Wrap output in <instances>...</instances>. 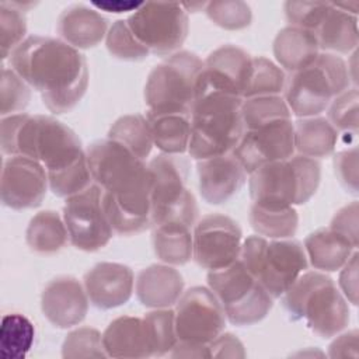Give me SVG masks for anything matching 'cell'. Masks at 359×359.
Listing matches in <instances>:
<instances>
[{
  "mask_svg": "<svg viewBox=\"0 0 359 359\" xmlns=\"http://www.w3.org/2000/svg\"><path fill=\"white\" fill-rule=\"evenodd\" d=\"M86 156L114 231L133 236L151 227V172L144 160L111 139L91 143Z\"/></svg>",
  "mask_w": 359,
  "mask_h": 359,
  "instance_id": "cell-1",
  "label": "cell"
},
{
  "mask_svg": "<svg viewBox=\"0 0 359 359\" xmlns=\"http://www.w3.org/2000/svg\"><path fill=\"white\" fill-rule=\"evenodd\" d=\"M11 69L34 90L50 112L72 111L86 94V57L62 39L31 35L10 55Z\"/></svg>",
  "mask_w": 359,
  "mask_h": 359,
  "instance_id": "cell-2",
  "label": "cell"
},
{
  "mask_svg": "<svg viewBox=\"0 0 359 359\" xmlns=\"http://www.w3.org/2000/svg\"><path fill=\"white\" fill-rule=\"evenodd\" d=\"M0 143L4 154L39 161L48 177L60 174L87 158L77 135L63 122L46 115L3 116Z\"/></svg>",
  "mask_w": 359,
  "mask_h": 359,
  "instance_id": "cell-3",
  "label": "cell"
},
{
  "mask_svg": "<svg viewBox=\"0 0 359 359\" xmlns=\"http://www.w3.org/2000/svg\"><path fill=\"white\" fill-rule=\"evenodd\" d=\"M243 98L222 93H201L191 108L188 153L195 160L229 154L244 133Z\"/></svg>",
  "mask_w": 359,
  "mask_h": 359,
  "instance_id": "cell-4",
  "label": "cell"
},
{
  "mask_svg": "<svg viewBox=\"0 0 359 359\" xmlns=\"http://www.w3.org/2000/svg\"><path fill=\"white\" fill-rule=\"evenodd\" d=\"M283 307L293 321L304 320L321 338H332L349 324L348 300L323 272H303L283 293Z\"/></svg>",
  "mask_w": 359,
  "mask_h": 359,
  "instance_id": "cell-5",
  "label": "cell"
},
{
  "mask_svg": "<svg viewBox=\"0 0 359 359\" xmlns=\"http://www.w3.org/2000/svg\"><path fill=\"white\" fill-rule=\"evenodd\" d=\"M321 178L318 160L302 154L261 165L250 174V196L254 205L285 209L306 203Z\"/></svg>",
  "mask_w": 359,
  "mask_h": 359,
  "instance_id": "cell-6",
  "label": "cell"
},
{
  "mask_svg": "<svg viewBox=\"0 0 359 359\" xmlns=\"http://www.w3.org/2000/svg\"><path fill=\"white\" fill-rule=\"evenodd\" d=\"M238 259L273 299L282 297L309 265L300 241L268 240L262 236L247 237L241 244Z\"/></svg>",
  "mask_w": 359,
  "mask_h": 359,
  "instance_id": "cell-7",
  "label": "cell"
},
{
  "mask_svg": "<svg viewBox=\"0 0 359 359\" xmlns=\"http://www.w3.org/2000/svg\"><path fill=\"white\" fill-rule=\"evenodd\" d=\"M349 81V67L344 59L334 53H318L311 65L290 73L283 100L299 118L318 116L337 95L348 90Z\"/></svg>",
  "mask_w": 359,
  "mask_h": 359,
  "instance_id": "cell-8",
  "label": "cell"
},
{
  "mask_svg": "<svg viewBox=\"0 0 359 359\" xmlns=\"http://www.w3.org/2000/svg\"><path fill=\"white\" fill-rule=\"evenodd\" d=\"M147 167L151 172V227L164 222H181L192 227L198 205L187 188L188 160L180 154L161 153Z\"/></svg>",
  "mask_w": 359,
  "mask_h": 359,
  "instance_id": "cell-9",
  "label": "cell"
},
{
  "mask_svg": "<svg viewBox=\"0 0 359 359\" xmlns=\"http://www.w3.org/2000/svg\"><path fill=\"white\" fill-rule=\"evenodd\" d=\"M203 60L195 53L180 50L154 66L144 86L147 111L189 112L195 101L198 77Z\"/></svg>",
  "mask_w": 359,
  "mask_h": 359,
  "instance_id": "cell-10",
  "label": "cell"
},
{
  "mask_svg": "<svg viewBox=\"0 0 359 359\" xmlns=\"http://www.w3.org/2000/svg\"><path fill=\"white\" fill-rule=\"evenodd\" d=\"M126 22L136 39L160 56L175 53L188 35V14L181 3H143Z\"/></svg>",
  "mask_w": 359,
  "mask_h": 359,
  "instance_id": "cell-11",
  "label": "cell"
},
{
  "mask_svg": "<svg viewBox=\"0 0 359 359\" xmlns=\"http://www.w3.org/2000/svg\"><path fill=\"white\" fill-rule=\"evenodd\" d=\"M63 220L69 241L81 251L93 252L104 248L114 233L102 205V189L97 184L66 198Z\"/></svg>",
  "mask_w": 359,
  "mask_h": 359,
  "instance_id": "cell-12",
  "label": "cell"
},
{
  "mask_svg": "<svg viewBox=\"0 0 359 359\" xmlns=\"http://www.w3.org/2000/svg\"><path fill=\"white\" fill-rule=\"evenodd\" d=\"M174 323L180 342L208 345L223 332L226 314L209 287L194 286L175 303Z\"/></svg>",
  "mask_w": 359,
  "mask_h": 359,
  "instance_id": "cell-13",
  "label": "cell"
},
{
  "mask_svg": "<svg viewBox=\"0 0 359 359\" xmlns=\"http://www.w3.org/2000/svg\"><path fill=\"white\" fill-rule=\"evenodd\" d=\"M241 229L236 220L224 215H206L192 233V258L208 271L224 268L238 259L241 251Z\"/></svg>",
  "mask_w": 359,
  "mask_h": 359,
  "instance_id": "cell-14",
  "label": "cell"
},
{
  "mask_svg": "<svg viewBox=\"0 0 359 359\" xmlns=\"http://www.w3.org/2000/svg\"><path fill=\"white\" fill-rule=\"evenodd\" d=\"M231 154L247 174H251L264 164L292 157L294 154V128L292 119L244 129Z\"/></svg>",
  "mask_w": 359,
  "mask_h": 359,
  "instance_id": "cell-15",
  "label": "cell"
},
{
  "mask_svg": "<svg viewBox=\"0 0 359 359\" xmlns=\"http://www.w3.org/2000/svg\"><path fill=\"white\" fill-rule=\"evenodd\" d=\"M252 67V56L234 45L215 49L203 62L198 77L196 94L222 93L243 98Z\"/></svg>",
  "mask_w": 359,
  "mask_h": 359,
  "instance_id": "cell-16",
  "label": "cell"
},
{
  "mask_svg": "<svg viewBox=\"0 0 359 359\" xmlns=\"http://www.w3.org/2000/svg\"><path fill=\"white\" fill-rule=\"evenodd\" d=\"M49 187L45 167L25 156H11L3 164L1 202L15 210L36 208Z\"/></svg>",
  "mask_w": 359,
  "mask_h": 359,
  "instance_id": "cell-17",
  "label": "cell"
},
{
  "mask_svg": "<svg viewBox=\"0 0 359 359\" xmlns=\"http://www.w3.org/2000/svg\"><path fill=\"white\" fill-rule=\"evenodd\" d=\"M41 309L50 324L70 328L80 324L88 311L84 285L73 276H57L42 290Z\"/></svg>",
  "mask_w": 359,
  "mask_h": 359,
  "instance_id": "cell-18",
  "label": "cell"
},
{
  "mask_svg": "<svg viewBox=\"0 0 359 359\" xmlns=\"http://www.w3.org/2000/svg\"><path fill=\"white\" fill-rule=\"evenodd\" d=\"M133 272L118 262H100L84 275V289L93 306L109 310L125 304L133 292Z\"/></svg>",
  "mask_w": 359,
  "mask_h": 359,
  "instance_id": "cell-19",
  "label": "cell"
},
{
  "mask_svg": "<svg viewBox=\"0 0 359 359\" xmlns=\"http://www.w3.org/2000/svg\"><path fill=\"white\" fill-rule=\"evenodd\" d=\"M196 170L201 195L210 205H220L233 198L244 185L247 175L231 153L199 160Z\"/></svg>",
  "mask_w": 359,
  "mask_h": 359,
  "instance_id": "cell-20",
  "label": "cell"
},
{
  "mask_svg": "<svg viewBox=\"0 0 359 359\" xmlns=\"http://www.w3.org/2000/svg\"><path fill=\"white\" fill-rule=\"evenodd\" d=\"M182 293V275L170 265H150L142 269L136 278V294L146 307L170 309Z\"/></svg>",
  "mask_w": 359,
  "mask_h": 359,
  "instance_id": "cell-21",
  "label": "cell"
},
{
  "mask_svg": "<svg viewBox=\"0 0 359 359\" xmlns=\"http://www.w3.org/2000/svg\"><path fill=\"white\" fill-rule=\"evenodd\" d=\"M102 344L109 358H147L153 349L143 318L122 316L102 332Z\"/></svg>",
  "mask_w": 359,
  "mask_h": 359,
  "instance_id": "cell-22",
  "label": "cell"
},
{
  "mask_svg": "<svg viewBox=\"0 0 359 359\" xmlns=\"http://www.w3.org/2000/svg\"><path fill=\"white\" fill-rule=\"evenodd\" d=\"M57 32L76 49L97 46L108 32V21L98 11L86 6L66 8L57 18Z\"/></svg>",
  "mask_w": 359,
  "mask_h": 359,
  "instance_id": "cell-23",
  "label": "cell"
},
{
  "mask_svg": "<svg viewBox=\"0 0 359 359\" xmlns=\"http://www.w3.org/2000/svg\"><path fill=\"white\" fill-rule=\"evenodd\" d=\"M208 286L223 306V310L227 311L250 299L259 283L237 259L224 268L209 271Z\"/></svg>",
  "mask_w": 359,
  "mask_h": 359,
  "instance_id": "cell-24",
  "label": "cell"
},
{
  "mask_svg": "<svg viewBox=\"0 0 359 359\" xmlns=\"http://www.w3.org/2000/svg\"><path fill=\"white\" fill-rule=\"evenodd\" d=\"M303 247L311 266L323 272L341 269L356 251V247L349 240L330 227L310 233Z\"/></svg>",
  "mask_w": 359,
  "mask_h": 359,
  "instance_id": "cell-25",
  "label": "cell"
},
{
  "mask_svg": "<svg viewBox=\"0 0 359 359\" xmlns=\"http://www.w3.org/2000/svg\"><path fill=\"white\" fill-rule=\"evenodd\" d=\"M153 144L165 154L188 151L191 139V114L177 111H147Z\"/></svg>",
  "mask_w": 359,
  "mask_h": 359,
  "instance_id": "cell-26",
  "label": "cell"
},
{
  "mask_svg": "<svg viewBox=\"0 0 359 359\" xmlns=\"http://www.w3.org/2000/svg\"><path fill=\"white\" fill-rule=\"evenodd\" d=\"M318 50L317 36L313 31L292 25L280 29L273 41L276 62L290 73L311 65L317 59Z\"/></svg>",
  "mask_w": 359,
  "mask_h": 359,
  "instance_id": "cell-27",
  "label": "cell"
},
{
  "mask_svg": "<svg viewBox=\"0 0 359 359\" xmlns=\"http://www.w3.org/2000/svg\"><path fill=\"white\" fill-rule=\"evenodd\" d=\"M314 34L318 48L327 53H349L359 42L358 18L331 3V8Z\"/></svg>",
  "mask_w": 359,
  "mask_h": 359,
  "instance_id": "cell-28",
  "label": "cell"
},
{
  "mask_svg": "<svg viewBox=\"0 0 359 359\" xmlns=\"http://www.w3.org/2000/svg\"><path fill=\"white\" fill-rule=\"evenodd\" d=\"M294 128V150L299 154L321 158L330 156L338 140V130L330 123L327 118L310 116L300 118Z\"/></svg>",
  "mask_w": 359,
  "mask_h": 359,
  "instance_id": "cell-29",
  "label": "cell"
},
{
  "mask_svg": "<svg viewBox=\"0 0 359 359\" xmlns=\"http://www.w3.org/2000/svg\"><path fill=\"white\" fill-rule=\"evenodd\" d=\"M154 254L167 265H184L192 258L191 227L181 222H164L153 226Z\"/></svg>",
  "mask_w": 359,
  "mask_h": 359,
  "instance_id": "cell-30",
  "label": "cell"
},
{
  "mask_svg": "<svg viewBox=\"0 0 359 359\" xmlns=\"http://www.w3.org/2000/svg\"><path fill=\"white\" fill-rule=\"evenodd\" d=\"M25 238L32 251L38 254H53L66 245L69 233L65 220L57 212L42 210L29 220Z\"/></svg>",
  "mask_w": 359,
  "mask_h": 359,
  "instance_id": "cell-31",
  "label": "cell"
},
{
  "mask_svg": "<svg viewBox=\"0 0 359 359\" xmlns=\"http://www.w3.org/2000/svg\"><path fill=\"white\" fill-rule=\"evenodd\" d=\"M108 139L125 146L140 160L149 157L151 147L154 146L149 122L146 116L140 114L118 118L108 130Z\"/></svg>",
  "mask_w": 359,
  "mask_h": 359,
  "instance_id": "cell-32",
  "label": "cell"
},
{
  "mask_svg": "<svg viewBox=\"0 0 359 359\" xmlns=\"http://www.w3.org/2000/svg\"><path fill=\"white\" fill-rule=\"evenodd\" d=\"M248 219L258 236L272 240L292 238L299 224V216L293 206L285 209H266L252 203Z\"/></svg>",
  "mask_w": 359,
  "mask_h": 359,
  "instance_id": "cell-33",
  "label": "cell"
},
{
  "mask_svg": "<svg viewBox=\"0 0 359 359\" xmlns=\"http://www.w3.org/2000/svg\"><path fill=\"white\" fill-rule=\"evenodd\" d=\"M35 328L22 314L11 313L1 318L0 352L6 359H22L32 348Z\"/></svg>",
  "mask_w": 359,
  "mask_h": 359,
  "instance_id": "cell-34",
  "label": "cell"
},
{
  "mask_svg": "<svg viewBox=\"0 0 359 359\" xmlns=\"http://www.w3.org/2000/svg\"><path fill=\"white\" fill-rule=\"evenodd\" d=\"M244 129H254L273 122L290 121L292 112L280 95H264L245 98L241 102Z\"/></svg>",
  "mask_w": 359,
  "mask_h": 359,
  "instance_id": "cell-35",
  "label": "cell"
},
{
  "mask_svg": "<svg viewBox=\"0 0 359 359\" xmlns=\"http://www.w3.org/2000/svg\"><path fill=\"white\" fill-rule=\"evenodd\" d=\"M31 6L34 4L18 1L0 3V53L3 60L7 59L13 50L25 41V8Z\"/></svg>",
  "mask_w": 359,
  "mask_h": 359,
  "instance_id": "cell-36",
  "label": "cell"
},
{
  "mask_svg": "<svg viewBox=\"0 0 359 359\" xmlns=\"http://www.w3.org/2000/svg\"><path fill=\"white\" fill-rule=\"evenodd\" d=\"M285 72L264 56L252 57V67L243 100L264 95H280L286 86Z\"/></svg>",
  "mask_w": 359,
  "mask_h": 359,
  "instance_id": "cell-37",
  "label": "cell"
},
{
  "mask_svg": "<svg viewBox=\"0 0 359 359\" xmlns=\"http://www.w3.org/2000/svg\"><path fill=\"white\" fill-rule=\"evenodd\" d=\"M149 332L153 355L170 353L178 342L174 323V311L170 309H154L143 317Z\"/></svg>",
  "mask_w": 359,
  "mask_h": 359,
  "instance_id": "cell-38",
  "label": "cell"
},
{
  "mask_svg": "<svg viewBox=\"0 0 359 359\" xmlns=\"http://www.w3.org/2000/svg\"><path fill=\"white\" fill-rule=\"evenodd\" d=\"M62 356L65 359L105 358L102 334L93 327H80L70 331L63 341Z\"/></svg>",
  "mask_w": 359,
  "mask_h": 359,
  "instance_id": "cell-39",
  "label": "cell"
},
{
  "mask_svg": "<svg viewBox=\"0 0 359 359\" xmlns=\"http://www.w3.org/2000/svg\"><path fill=\"white\" fill-rule=\"evenodd\" d=\"M105 45L108 52L121 60H143L150 53L132 34L126 20H118L111 25L105 36Z\"/></svg>",
  "mask_w": 359,
  "mask_h": 359,
  "instance_id": "cell-40",
  "label": "cell"
},
{
  "mask_svg": "<svg viewBox=\"0 0 359 359\" xmlns=\"http://www.w3.org/2000/svg\"><path fill=\"white\" fill-rule=\"evenodd\" d=\"M31 100L29 86L11 69L3 66L0 79V114L1 116L21 114Z\"/></svg>",
  "mask_w": 359,
  "mask_h": 359,
  "instance_id": "cell-41",
  "label": "cell"
},
{
  "mask_svg": "<svg viewBox=\"0 0 359 359\" xmlns=\"http://www.w3.org/2000/svg\"><path fill=\"white\" fill-rule=\"evenodd\" d=\"M205 13L212 22L224 29H243L252 20L251 8L244 1H209Z\"/></svg>",
  "mask_w": 359,
  "mask_h": 359,
  "instance_id": "cell-42",
  "label": "cell"
},
{
  "mask_svg": "<svg viewBox=\"0 0 359 359\" xmlns=\"http://www.w3.org/2000/svg\"><path fill=\"white\" fill-rule=\"evenodd\" d=\"M330 1H286L285 14L292 27L316 32L328 10Z\"/></svg>",
  "mask_w": 359,
  "mask_h": 359,
  "instance_id": "cell-43",
  "label": "cell"
},
{
  "mask_svg": "<svg viewBox=\"0 0 359 359\" xmlns=\"http://www.w3.org/2000/svg\"><path fill=\"white\" fill-rule=\"evenodd\" d=\"M358 101L356 88H348L337 95L328 108V121L337 130H358Z\"/></svg>",
  "mask_w": 359,
  "mask_h": 359,
  "instance_id": "cell-44",
  "label": "cell"
},
{
  "mask_svg": "<svg viewBox=\"0 0 359 359\" xmlns=\"http://www.w3.org/2000/svg\"><path fill=\"white\" fill-rule=\"evenodd\" d=\"M335 174L345 189L356 194L358 191V151L356 147L344 150L334 157Z\"/></svg>",
  "mask_w": 359,
  "mask_h": 359,
  "instance_id": "cell-45",
  "label": "cell"
},
{
  "mask_svg": "<svg viewBox=\"0 0 359 359\" xmlns=\"http://www.w3.org/2000/svg\"><path fill=\"white\" fill-rule=\"evenodd\" d=\"M330 229L337 231L358 247V202L341 208L331 220Z\"/></svg>",
  "mask_w": 359,
  "mask_h": 359,
  "instance_id": "cell-46",
  "label": "cell"
},
{
  "mask_svg": "<svg viewBox=\"0 0 359 359\" xmlns=\"http://www.w3.org/2000/svg\"><path fill=\"white\" fill-rule=\"evenodd\" d=\"M208 346L210 358H245L243 342L230 332H222Z\"/></svg>",
  "mask_w": 359,
  "mask_h": 359,
  "instance_id": "cell-47",
  "label": "cell"
},
{
  "mask_svg": "<svg viewBox=\"0 0 359 359\" xmlns=\"http://www.w3.org/2000/svg\"><path fill=\"white\" fill-rule=\"evenodd\" d=\"M339 273V287L344 297L352 303L358 304V252L355 251L346 264L341 268Z\"/></svg>",
  "mask_w": 359,
  "mask_h": 359,
  "instance_id": "cell-48",
  "label": "cell"
},
{
  "mask_svg": "<svg viewBox=\"0 0 359 359\" xmlns=\"http://www.w3.org/2000/svg\"><path fill=\"white\" fill-rule=\"evenodd\" d=\"M358 331L352 330L339 335L330 345L331 358H358Z\"/></svg>",
  "mask_w": 359,
  "mask_h": 359,
  "instance_id": "cell-49",
  "label": "cell"
},
{
  "mask_svg": "<svg viewBox=\"0 0 359 359\" xmlns=\"http://www.w3.org/2000/svg\"><path fill=\"white\" fill-rule=\"evenodd\" d=\"M95 8L109 11V13H125V11H136L143 3L137 1H93Z\"/></svg>",
  "mask_w": 359,
  "mask_h": 359,
  "instance_id": "cell-50",
  "label": "cell"
},
{
  "mask_svg": "<svg viewBox=\"0 0 359 359\" xmlns=\"http://www.w3.org/2000/svg\"><path fill=\"white\" fill-rule=\"evenodd\" d=\"M335 7L341 8L342 11H346L352 15H356L358 14V10H359V1L353 0V1H342V3H332Z\"/></svg>",
  "mask_w": 359,
  "mask_h": 359,
  "instance_id": "cell-51",
  "label": "cell"
}]
</instances>
